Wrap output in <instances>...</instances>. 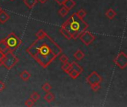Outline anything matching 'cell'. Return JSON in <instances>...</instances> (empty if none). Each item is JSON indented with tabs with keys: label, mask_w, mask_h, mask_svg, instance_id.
Here are the masks:
<instances>
[{
	"label": "cell",
	"mask_w": 127,
	"mask_h": 107,
	"mask_svg": "<svg viewBox=\"0 0 127 107\" xmlns=\"http://www.w3.org/2000/svg\"><path fill=\"white\" fill-rule=\"evenodd\" d=\"M26 52L43 69H47L62 54L61 47L47 34L36 38L26 49Z\"/></svg>",
	"instance_id": "obj_1"
},
{
	"label": "cell",
	"mask_w": 127,
	"mask_h": 107,
	"mask_svg": "<svg viewBox=\"0 0 127 107\" xmlns=\"http://www.w3.org/2000/svg\"><path fill=\"white\" fill-rule=\"evenodd\" d=\"M65 28L72 36V39H77L80 35L87 30L89 28V24L83 20V19L79 18L76 13H72L70 17L65 20L61 25Z\"/></svg>",
	"instance_id": "obj_2"
},
{
	"label": "cell",
	"mask_w": 127,
	"mask_h": 107,
	"mask_svg": "<svg viewBox=\"0 0 127 107\" xmlns=\"http://www.w3.org/2000/svg\"><path fill=\"white\" fill-rule=\"evenodd\" d=\"M5 42L7 47V51H16L22 44V40L16 35L14 32L10 33L5 38Z\"/></svg>",
	"instance_id": "obj_3"
},
{
	"label": "cell",
	"mask_w": 127,
	"mask_h": 107,
	"mask_svg": "<svg viewBox=\"0 0 127 107\" xmlns=\"http://www.w3.org/2000/svg\"><path fill=\"white\" fill-rule=\"evenodd\" d=\"M18 62L19 59L13 54V52L7 51V52H5L4 57L1 63V66H4L7 70H10L17 64Z\"/></svg>",
	"instance_id": "obj_4"
},
{
	"label": "cell",
	"mask_w": 127,
	"mask_h": 107,
	"mask_svg": "<svg viewBox=\"0 0 127 107\" xmlns=\"http://www.w3.org/2000/svg\"><path fill=\"white\" fill-rule=\"evenodd\" d=\"M114 63L121 70L127 67V55L124 51H121L113 60Z\"/></svg>",
	"instance_id": "obj_5"
},
{
	"label": "cell",
	"mask_w": 127,
	"mask_h": 107,
	"mask_svg": "<svg viewBox=\"0 0 127 107\" xmlns=\"http://www.w3.org/2000/svg\"><path fill=\"white\" fill-rule=\"evenodd\" d=\"M80 41L86 46H89V45H91L95 39L96 36L92 34L90 31L86 30L85 31H83L79 36Z\"/></svg>",
	"instance_id": "obj_6"
},
{
	"label": "cell",
	"mask_w": 127,
	"mask_h": 107,
	"mask_svg": "<svg viewBox=\"0 0 127 107\" xmlns=\"http://www.w3.org/2000/svg\"><path fill=\"white\" fill-rule=\"evenodd\" d=\"M102 81H103L102 77L97 71H92L86 77V82L88 83V84H89L90 86H92L95 84L100 83Z\"/></svg>",
	"instance_id": "obj_7"
},
{
	"label": "cell",
	"mask_w": 127,
	"mask_h": 107,
	"mask_svg": "<svg viewBox=\"0 0 127 107\" xmlns=\"http://www.w3.org/2000/svg\"><path fill=\"white\" fill-rule=\"evenodd\" d=\"M71 69L74 71H75L76 72H77L80 75L83 73V69L81 66H80L78 63H77L76 62L73 61L71 63Z\"/></svg>",
	"instance_id": "obj_8"
},
{
	"label": "cell",
	"mask_w": 127,
	"mask_h": 107,
	"mask_svg": "<svg viewBox=\"0 0 127 107\" xmlns=\"http://www.w3.org/2000/svg\"><path fill=\"white\" fill-rule=\"evenodd\" d=\"M10 16L7 13L6 11L1 10L0 11V23L1 24H4L10 19Z\"/></svg>",
	"instance_id": "obj_9"
},
{
	"label": "cell",
	"mask_w": 127,
	"mask_h": 107,
	"mask_svg": "<svg viewBox=\"0 0 127 107\" xmlns=\"http://www.w3.org/2000/svg\"><path fill=\"white\" fill-rule=\"evenodd\" d=\"M63 7H65L66 9H68V10H70L73 9V8L75 7L76 2H75V1H74V0H65V1H64V3H63Z\"/></svg>",
	"instance_id": "obj_10"
},
{
	"label": "cell",
	"mask_w": 127,
	"mask_h": 107,
	"mask_svg": "<svg viewBox=\"0 0 127 107\" xmlns=\"http://www.w3.org/2000/svg\"><path fill=\"white\" fill-rule=\"evenodd\" d=\"M43 99L47 103H51L55 100V96L53 93H51V92H46V94L43 96Z\"/></svg>",
	"instance_id": "obj_11"
},
{
	"label": "cell",
	"mask_w": 127,
	"mask_h": 107,
	"mask_svg": "<svg viewBox=\"0 0 127 107\" xmlns=\"http://www.w3.org/2000/svg\"><path fill=\"white\" fill-rule=\"evenodd\" d=\"M60 34L65 38V39H67L68 40H70V39H72V36L71 35V34L65 28H63V27H60Z\"/></svg>",
	"instance_id": "obj_12"
},
{
	"label": "cell",
	"mask_w": 127,
	"mask_h": 107,
	"mask_svg": "<svg viewBox=\"0 0 127 107\" xmlns=\"http://www.w3.org/2000/svg\"><path fill=\"white\" fill-rule=\"evenodd\" d=\"M23 2L28 9H32L37 4L38 1L37 0H23Z\"/></svg>",
	"instance_id": "obj_13"
},
{
	"label": "cell",
	"mask_w": 127,
	"mask_h": 107,
	"mask_svg": "<svg viewBox=\"0 0 127 107\" xmlns=\"http://www.w3.org/2000/svg\"><path fill=\"white\" fill-rule=\"evenodd\" d=\"M31 74L28 71H25V70L22 71L19 74V77L22 79V80H23L25 82L28 81L31 78Z\"/></svg>",
	"instance_id": "obj_14"
},
{
	"label": "cell",
	"mask_w": 127,
	"mask_h": 107,
	"mask_svg": "<svg viewBox=\"0 0 127 107\" xmlns=\"http://www.w3.org/2000/svg\"><path fill=\"white\" fill-rule=\"evenodd\" d=\"M105 15L109 19H113L116 16L117 13L112 8H109L106 10V12L105 13Z\"/></svg>",
	"instance_id": "obj_15"
},
{
	"label": "cell",
	"mask_w": 127,
	"mask_h": 107,
	"mask_svg": "<svg viewBox=\"0 0 127 107\" xmlns=\"http://www.w3.org/2000/svg\"><path fill=\"white\" fill-rule=\"evenodd\" d=\"M73 57L77 60H81L85 57V54L81 51V50H77L74 54H73Z\"/></svg>",
	"instance_id": "obj_16"
},
{
	"label": "cell",
	"mask_w": 127,
	"mask_h": 107,
	"mask_svg": "<svg viewBox=\"0 0 127 107\" xmlns=\"http://www.w3.org/2000/svg\"><path fill=\"white\" fill-rule=\"evenodd\" d=\"M66 74H68L69 75V77H70L71 79H73V80H76V79L80 76V74H79L77 72H76L75 71L72 70L71 69Z\"/></svg>",
	"instance_id": "obj_17"
},
{
	"label": "cell",
	"mask_w": 127,
	"mask_h": 107,
	"mask_svg": "<svg viewBox=\"0 0 127 107\" xmlns=\"http://www.w3.org/2000/svg\"><path fill=\"white\" fill-rule=\"evenodd\" d=\"M0 51H3L4 53L7 51V47L4 38L0 40Z\"/></svg>",
	"instance_id": "obj_18"
},
{
	"label": "cell",
	"mask_w": 127,
	"mask_h": 107,
	"mask_svg": "<svg viewBox=\"0 0 127 107\" xmlns=\"http://www.w3.org/2000/svg\"><path fill=\"white\" fill-rule=\"evenodd\" d=\"M69 10L68 9H66L65 7H62L59 10H58V13L61 17H65L68 13Z\"/></svg>",
	"instance_id": "obj_19"
},
{
	"label": "cell",
	"mask_w": 127,
	"mask_h": 107,
	"mask_svg": "<svg viewBox=\"0 0 127 107\" xmlns=\"http://www.w3.org/2000/svg\"><path fill=\"white\" fill-rule=\"evenodd\" d=\"M61 69L67 73L70 69H71V63H69L68 62V63H62V66H61Z\"/></svg>",
	"instance_id": "obj_20"
},
{
	"label": "cell",
	"mask_w": 127,
	"mask_h": 107,
	"mask_svg": "<svg viewBox=\"0 0 127 107\" xmlns=\"http://www.w3.org/2000/svg\"><path fill=\"white\" fill-rule=\"evenodd\" d=\"M51 89H52L51 86V85H50V83H48V82L44 83H43V85L42 86V89L44 92H51Z\"/></svg>",
	"instance_id": "obj_21"
},
{
	"label": "cell",
	"mask_w": 127,
	"mask_h": 107,
	"mask_svg": "<svg viewBox=\"0 0 127 107\" xmlns=\"http://www.w3.org/2000/svg\"><path fill=\"white\" fill-rule=\"evenodd\" d=\"M86 14H87V13H86V11L84 10V9H80L77 12H76V15L79 17V18H80V19H84V17L86 16Z\"/></svg>",
	"instance_id": "obj_22"
},
{
	"label": "cell",
	"mask_w": 127,
	"mask_h": 107,
	"mask_svg": "<svg viewBox=\"0 0 127 107\" xmlns=\"http://www.w3.org/2000/svg\"><path fill=\"white\" fill-rule=\"evenodd\" d=\"M30 98L32 99L34 102H36L38 100L40 99V95H39L38 92H33L31 95Z\"/></svg>",
	"instance_id": "obj_23"
},
{
	"label": "cell",
	"mask_w": 127,
	"mask_h": 107,
	"mask_svg": "<svg viewBox=\"0 0 127 107\" xmlns=\"http://www.w3.org/2000/svg\"><path fill=\"white\" fill-rule=\"evenodd\" d=\"M59 60L62 63H68L69 59L68 57L65 55V54H60V57H59Z\"/></svg>",
	"instance_id": "obj_24"
},
{
	"label": "cell",
	"mask_w": 127,
	"mask_h": 107,
	"mask_svg": "<svg viewBox=\"0 0 127 107\" xmlns=\"http://www.w3.org/2000/svg\"><path fill=\"white\" fill-rule=\"evenodd\" d=\"M34 104H35V102H34L32 99H31V98H29L28 100L25 101V106L28 107H33V106H34Z\"/></svg>",
	"instance_id": "obj_25"
},
{
	"label": "cell",
	"mask_w": 127,
	"mask_h": 107,
	"mask_svg": "<svg viewBox=\"0 0 127 107\" xmlns=\"http://www.w3.org/2000/svg\"><path fill=\"white\" fill-rule=\"evenodd\" d=\"M46 34V33L43 31V30H42V29H40V30H39L38 31V32L36 34V38H42V37H43Z\"/></svg>",
	"instance_id": "obj_26"
},
{
	"label": "cell",
	"mask_w": 127,
	"mask_h": 107,
	"mask_svg": "<svg viewBox=\"0 0 127 107\" xmlns=\"http://www.w3.org/2000/svg\"><path fill=\"white\" fill-rule=\"evenodd\" d=\"M91 89H92V90L93 92H98V91L100 90V83H97V84H95V85L92 86H91Z\"/></svg>",
	"instance_id": "obj_27"
},
{
	"label": "cell",
	"mask_w": 127,
	"mask_h": 107,
	"mask_svg": "<svg viewBox=\"0 0 127 107\" xmlns=\"http://www.w3.org/2000/svg\"><path fill=\"white\" fill-rule=\"evenodd\" d=\"M5 89V84L3 81L0 80V92H3Z\"/></svg>",
	"instance_id": "obj_28"
},
{
	"label": "cell",
	"mask_w": 127,
	"mask_h": 107,
	"mask_svg": "<svg viewBox=\"0 0 127 107\" xmlns=\"http://www.w3.org/2000/svg\"><path fill=\"white\" fill-rule=\"evenodd\" d=\"M4 55H5V53L0 51V66H1V63H2V60L4 57Z\"/></svg>",
	"instance_id": "obj_29"
},
{
	"label": "cell",
	"mask_w": 127,
	"mask_h": 107,
	"mask_svg": "<svg viewBox=\"0 0 127 107\" xmlns=\"http://www.w3.org/2000/svg\"><path fill=\"white\" fill-rule=\"evenodd\" d=\"M59 5H63V3H64V1H65V0H54Z\"/></svg>",
	"instance_id": "obj_30"
},
{
	"label": "cell",
	"mask_w": 127,
	"mask_h": 107,
	"mask_svg": "<svg viewBox=\"0 0 127 107\" xmlns=\"http://www.w3.org/2000/svg\"><path fill=\"white\" fill-rule=\"evenodd\" d=\"M39 3H41V4H45V3H46L47 2V1L48 0H37Z\"/></svg>",
	"instance_id": "obj_31"
},
{
	"label": "cell",
	"mask_w": 127,
	"mask_h": 107,
	"mask_svg": "<svg viewBox=\"0 0 127 107\" xmlns=\"http://www.w3.org/2000/svg\"><path fill=\"white\" fill-rule=\"evenodd\" d=\"M1 10H2V9H1V7H0V11H1Z\"/></svg>",
	"instance_id": "obj_32"
},
{
	"label": "cell",
	"mask_w": 127,
	"mask_h": 107,
	"mask_svg": "<svg viewBox=\"0 0 127 107\" xmlns=\"http://www.w3.org/2000/svg\"><path fill=\"white\" fill-rule=\"evenodd\" d=\"M9 1H14V0H9Z\"/></svg>",
	"instance_id": "obj_33"
}]
</instances>
